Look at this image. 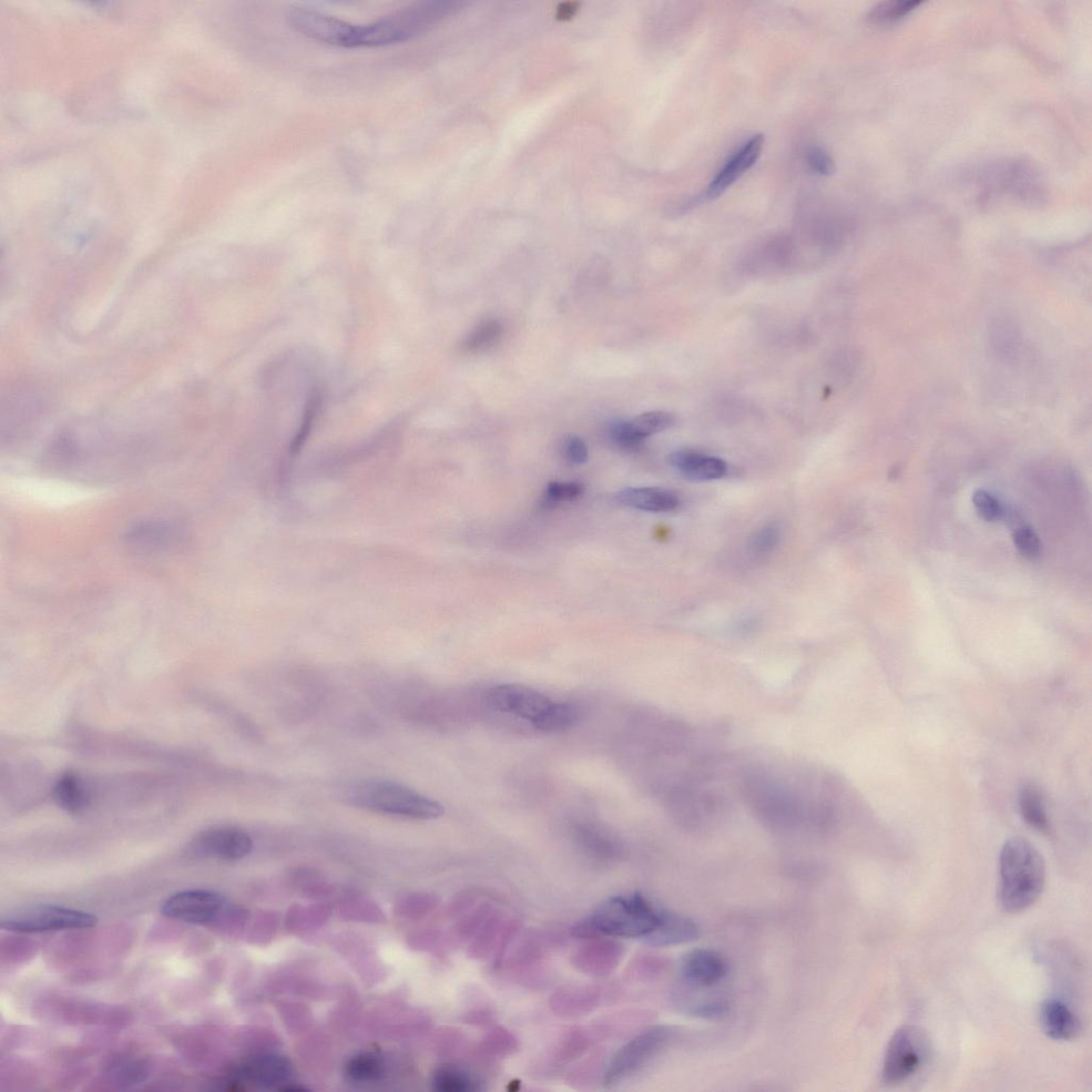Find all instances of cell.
<instances>
[{
	"mask_svg": "<svg viewBox=\"0 0 1092 1092\" xmlns=\"http://www.w3.org/2000/svg\"><path fill=\"white\" fill-rule=\"evenodd\" d=\"M743 795L757 819L775 832L799 828L826 830L834 815L823 803L805 804L787 785L768 774H753L743 785Z\"/></svg>",
	"mask_w": 1092,
	"mask_h": 1092,
	"instance_id": "obj_1",
	"label": "cell"
},
{
	"mask_svg": "<svg viewBox=\"0 0 1092 1092\" xmlns=\"http://www.w3.org/2000/svg\"><path fill=\"white\" fill-rule=\"evenodd\" d=\"M1047 869L1036 847L1022 838L1008 840L999 854V905L1009 913L1025 911L1045 890Z\"/></svg>",
	"mask_w": 1092,
	"mask_h": 1092,
	"instance_id": "obj_2",
	"label": "cell"
},
{
	"mask_svg": "<svg viewBox=\"0 0 1092 1092\" xmlns=\"http://www.w3.org/2000/svg\"><path fill=\"white\" fill-rule=\"evenodd\" d=\"M462 7L457 2H426L406 7L369 25H355L354 47L403 43L431 30Z\"/></svg>",
	"mask_w": 1092,
	"mask_h": 1092,
	"instance_id": "obj_3",
	"label": "cell"
},
{
	"mask_svg": "<svg viewBox=\"0 0 1092 1092\" xmlns=\"http://www.w3.org/2000/svg\"><path fill=\"white\" fill-rule=\"evenodd\" d=\"M661 911L639 894L612 897L580 922L574 935L583 938H648L659 925Z\"/></svg>",
	"mask_w": 1092,
	"mask_h": 1092,
	"instance_id": "obj_4",
	"label": "cell"
},
{
	"mask_svg": "<svg viewBox=\"0 0 1092 1092\" xmlns=\"http://www.w3.org/2000/svg\"><path fill=\"white\" fill-rule=\"evenodd\" d=\"M349 796L358 808L407 820L434 821L445 813L440 802L392 781H361L353 785Z\"/></svg>",
	"mask_w": 1092,
	"mask_h": 1092,
	"instance_id": "obj_5",
	"label": "cell"
},
{
	"mask_svg": "<svg viewBox=\"0 0 1092 1092\" xmlns=\"http://www.w3.org/2000/svg\"><path fill=\"white\" fill-rule=\"evenodd\" d=\"M932 1056L931 1039L916 1025H906L892 1036L882 1066V1080L887 1086L906 1083L921 1073Z\"/></svg>",
	"mask_w": 1092,
	"mask_h": 1092,
	"instance_id": "obj_6",
	"label": "cell"
},
{
	"mask_svg": "<svg viewBox=\"0 0 1092 1092\" xmlns=\"http://www.w3.org/2000/svg\"><path fill=\"white\" fill-rule=\"evenodd\" d=\"M98 917L86 911L54 905L24 908L4 917L3 930L17 934H42L87 930L96 926Z\"/></svg>",
	"mask_w": 1092,
	"mask_h": 1092,
	"instance_id": "obj_7",
	"label": "cell"
},
{
	"mask_svg": "<svg viewBox=\"0 0 1092 1092\" xmlns=\"http://www.w3.org/2000/svg\"><path fill=\"white\" fill-rule=\"evenodd\" d=\"M672 1037L673 1032L670 1027L658 1026L632 1039L611 1061L607 1073L608 1083H615L646 1066L663 1048H666Z\"/></svg>",
	"mask_w": 1092,
	"mask_h": 1092,
	"instance_id": "obj_8",
	"label": "cell"
},
{
	"mask_svg": "<svg viewBox=\"0 0 1092 1092\" xmlns=\"http://www.w3.org/2000/svg\"><path fill=\"white\" fill-rule=\"evenodd\" d=\"M226 901L222 895L207 890H185L170 895L161 904L160 912L171 920L195 925L216 921Z\"/></svg>",
	"mask_w": 1092,
	"mask_h": 1092,
	"instance_id": "obj_9",
	"label": "cell"
},
{
	"mask_svg": "<svg viewBox=\"0 0 1092 1092\" xmlns=\"http://www.w3.org/2000/svg\"><path fill=\"white\" fill-rule=\"evenodd\" d=\"M289 23L301 35L325 44L352 48L355 25L308 8H294Z\"/></svg>",
	"mask_w": 1092,
	"mask_h": 1092,
	"instance_id": "obj_10",
	"label": "cell"
},
{
	"mask_svg": "<svg viewBox=\"0 0 1092 1092\" xmlns=\"http://www.w3.org/2000/svg\"><path fill=\"white\" fill-rule=\"evenodd\" d=\"M191 850L203 858L238 861L251 854L253 841L246 831L238 826H217L198 835L191 844Z\"/></svg>",
	"mask_w": 1092,
	"mask_h": 1092,
	"instance_id": "obj_11",
	"label": "cell"
},
{
	"mask_svg": "<svg viewBox=\"0 0 1092 1092\" xmlns=\"http://www.w3.org/2000/svg\"><path fill=\"white\" fill-rule=\"evenodd\" d=\"M489 703L497 712L513 714L533 723L553 701L536 689L519 684H505L490 691Z\"/></svg>",
	"mask_w": 1092,
	"mask_h": 1092,
	"instance_id": "obj_12",
	"label": "cell"
},
{
	"mask_svg": "<svg viewBox=\"0 0 1092 1092\" xmlns=\"http://www.w3.org/2000/svg\"><path fill=\"white\" fill-rule=\"evenodd\" d=\"M764 142L763 135H755L735 152L724 163L717 176L713 179L707 190L699 197L698 202L715 200L732 187L744 173L757 163L762 154Z\"/></svg>",
	"mask_w": 1092,
	"mask_h": 1092,
	"instance_id": "obj_13",
	"label": "cell"
},
{
	"mask_svg": "<svg viewBox=\"0 0 1092 1092\" xmlns=\"http://www.w3.org/2000/svg\"><path fill=\"white\" fill-rule=\"evenodd\" d=\"M291 1075L292 1066L287 1059L277 1055H262L244 1061L235 1070L233 1078L239 1083L270 1087L288 1080Z\"/></svg>",
	"mask_w": 1092,
	"mask_h": 1092,
	"instance_id": "obj_14",
	"label": "cell"
},
{
	"mask_svg": "<svg viewBox=\"0 0 1092 1092\" xmlns=\"http://www.w3.org/2000/svg\"><path fill=\"white\" fill-rule=\"evenodd\" d=\"M683 973L692 985L710 988L723 981L728 966L720 954L710 949H697L684 959Z\"/></svg>",
	"mask_w": 1092,
	"mask_h": 1092,
	"instance_id": "obj_15",
	"label": "cell"
},
{
	"mask_svg": "<svg viewBox=\"0 0 1092 1092\" xmlns=\"http://www.w3.org/2000/svg\"><path fill=\"white\" fill-rule=\"evenodd\" d=\"M669 462L688 481L697 483L717 481L728 472V465L722 459L688 449L673 453Z\"/></svg>",
	"mask_w": 1092,
	"mask_h": 1092,
	"instance_id": "obj_16",
	"label": "cell"
},
{
	"mask_svg": "<svg viewBox=\"0 0 1092 1092\" xmlns=\"http://www.w3.org/2000/svg\"><path fill=\"white\" fill-rule=\"evenodd\" d=\"M1039 1022L1048 1037L1058 1041L1074 1040L1081 1030L1078 1016L1055 998H1049L1040 1006Z\"/></svg>",
	"mask_w": 1092,
	"mask_h": 1092,
	"instance_id": "obj_17",
	"label": "cell"
},
{
	"mask_svg": "<svg viewBox=\"0 0 1092 1092\" xmlns=\"http://www.w3.org/2000/svg\"><path fill=\"white\" fill-rule=\"evenodd\" d=\"M615 498L622 506L656 514L673 512L680 505L677 493L660 488H627Z\"/></svg>",
	"mask_w": 1092,
	"mask_h": 1092,
	"instance_id": "obj_18",
	"label": "cell"
},
{
	"mask_svg": "<svg viewBox=\"0 0 1092 1092\" xmlns=\"http://www.w3.org/2000/svg\"><path fill=\"white\" fill-rule=\"evenodd\" d=\"M700 930L695 922L687 917L661 911L659 925L649 937L655 945H675L697 940Z\"/></svg>",
	"mask_w": 1092,
	"mask_h": 1092,
	"instance_id": "obj_19",
	"label": "cell"
},
{
	"mask_svg": "<svg viewBox=\"0 0 1092 1092\" xmlns=\"http://www.w3.org/2000/svg\"><path fill=\"white\" fill-rule=\"evenodd\" d=\"M1019 809L1024 822L1040 833H1049L1050 823L1043 791L1038 785L1026 782L1019 789Z\"/></svg>",
	"mask_w": 1092,
	"mask_h": 1092,
	"instance_id": "obj_20",
	"label": "cell"
},
{
	"mask_svg": "<svg viewBox=\"0 0 1092 1092\" xmlns=\"http://www.w3.org/2000/svg\"><path fill=\"white\" fill-rule=\"evenodd\" d=\"M620 949L615 943L597 942L585 946L576 955V965L588 974L604 975L619 962Z\"/></svg>",
	"mask_w": 1092,
	"mask_h": 1092,
	"instance_id": "obj_21",
	"label": "cell"
},
{
	"mask_svg": "<svg viewBox=\"0 0 1092 1092\" xmlns=\"http://www.w3.org/2000/svg\"><path fill=\"white\" fill-rule=\"evenodd\" d=\"M577 842L587 852L603 858L615 855L620 850L616 836L609 832L604 826L595 823H580L575 826Z\"/></svg>",
	"mask_w": 1092,
	"mask_h": 1092,
	"instance_id": "obj_22",
	"label": "cell"
},
{
	"mask_svg": "<svg viewBox=\"0 0 1092 1092\" xmlns=\"http://www.w3.org/2000/svg\"><path fill=\"white\" fill-rule=\"evenodd\" d=\"M54 799L61 809L70 813L85 810L90 798L83 782L73 772L61 775L54 788Z\"/></svg>",
	"mask_w": 1092,
	"mask_h": 1092,
	"instance_id": "obj_23",
	"label": "cell"
},
{
	"mask_svg": "<svg viewBox=\"0 0 1092 1092\" xmlns=\"http://www.w3.org/2000/svg\"><path fill=\"white\" fill-rule=\"evenodd\" d=\"M580 718L581 710L576 704L553 702L543 715L533 722V726L546 733L563 732L576 726Z\"/></svg>",
	"mask_w": 1092,
	"mask_h": 1092,
	"instance_id": "obj_24",
	"label": "cell"
},
{
	"mask_svg": "<svg viewBox=\"0 0 1092 1092\" xmlns=\"http://www.w3.org/2000/svg\"><path fill=\"white\" fill-rule=\"evenodd\" d=\"M503 334V326L497 321H487L477 325L463 343L468 352H483L492 349Z\"/></svg>",
	"mask_w": 1092,
	"mask_h": 1092,
	"instance_id": "obj_25",
	"label": "cell"
},
{
	"mask_svg": "<svg viewBox=\"0 0 1092 1092\" xmlns=\"http://www.w3.org/2000/svg\"><path fill=\"white\" fill-rule=\"evenodd\" d=\"M676 416L666 411H652L641 414L630 421L634 432L644 440L651 435L665 432L676 424Z\"/></svg>",
	"mask_w": 1092,
	"mask_h": 1092,
	"instance_id": "obj_26",
	"label": "cell"
},
{
	"mask_svg": "<svg viewBox=\"0 0 1092 1092\" xmlns=\"http://www.w3.org/2000/svg\"><path fill=\"white\" fill-rule=\"evenodd\" d=\"M383 1070L381 1059L371 1053L356 1055L346 1065L347 1076L356 1081H370L380 1078Z\"/></svg>",
	"mask_w": 1092,
	"mask_h": 1092,
	"instance_id": "obj_27",
	"label": "cell"
},
{
	"mask_svg": "<svg viewBox=\"0 0 1092 1092\" xmlns=\"http://www.w3.org/2000/svg\"><path fill=\"white\" fill-rule=\"evenodd\" d=\"M921 2H905V0H897V2H884L876 5L869 14V19L874 24L886 25L897 22L913 12V10L920 6Z\"/></svg>",
	"mask_w": 1092,
	"mask_h": 1092,
	"instance_id": "obj_28",
	"label": "cell"
},
{
	"mask_svg": "<svg viewBox=\"0 0 1092 1092\" xmlns=\"http://www.w3.org/2000/svg\"><path fill=\"white\" fill-rule=\"evenodd\" d=\"M434 1086L443 1092H464L476 1089V1083L464 1071L455 1067H445L437 1071Z\"/></svg>",
	"mask_w": 1092,
	"mask_h": 1092,
	"instance_id": "obj_29",
	"label": "cell"
},
{
	"mask_svg": "<svg viewBox=\"0 0 1092 1092\" xmlns=\"http://www.w3.org/2000/svg\"><path fill=\"white\" fill-rule=\"evenodd\" d=\"M781 528L777 524H769L758 530L750 539L749 548L754 556H767L778 547L781 541Z\"/></svg>",
	"mask_w": 1092,
	"mask_h": 1092,
	"instance_id": "obj_30",
	"label": "cell"
},
{
	"mask_svg": "<svg viewBox=\"0 0 1092 1092\" xmlns=\"http://www.w3.org/2000/svg\"><path fill=\"white\" fill-rule=\"evenodd\" d=\"M1014 545L1019 553L1029 560H1036L1041 555L1043 544L1035 530L1030 526H1021L1015 530Z\"/></svg>",
	"mask_w": 1092,
	"mask_h": 1092,
	"instance_id": "obj_31",
	"label": "cell"
},
{
	"mask_svg": "<svg viewBox=\"0 0 1092 1092\" xmlns=\"http://www.w3.org/2000/svg\"><path fill=\"white\" fill-rule=\"evenodd\" d=\"M585 492V488L579 483H552L545 492V502L547 505H557L573 502Z\"/></svg>",
	"mask_w": 1092,
	"mask_h": 1092,
	"instance_id": "obj_32",
	"label": "cell"
},
{
	"mask_svg": "<svg viewBox=\"0 0 1092 1092\" xmlns=\"http://www.w3.org/2000/svg\"><path fill=\"white\" fill-rule=\"evenodd\" d=\"M973 505L979 517L986 522H996L1004 514L1001 503L986 490L978 489L973 494Z\"/></svg>",
	"mask_w": 1092,
	"mask_h": 1092,
	"instance_id": "obj_33",
	"label": "cell"
},
{
	"mask_svg": "<svg viewBox=\"0 0 1092 1092\" xmlns=\"http://www.w3.org/2000/svg\"><path fill=\"white\" fill-rule=\"evenodd\" d=\"M610 435L618 446L629 452L638 451L646 441L632 430L630 422H619L612 425Z\"/></svg>",
	"mask_w": 1092,
	"mask_h": 1092,
	"instance_id": "obj_34",
	"label": "cell"
},
{
	"mask_svg": "<svg viewBox=\"0 0 1092 1092\" xmlns=\"http://www.w3.org/2000/svg\"><path fill=\"white\" fill-rule=\"evenodd\" d=\"M805 161L816 175L829 177L835 171L833 158L825 150L813 147L805 153Z\"/></svg>",
	"mask_w": 1092,
	"mask_h": 1092,
	"instance_id": "obj_35",
	"label": "cell"
},
{
	"mask_svg": "<svg viewBox=\"0 0 1092 1092\" xmlns=\"http://www.w3.org/2000/svg\"><path fill=\"white\" fill-rule=\"evenodd\" d=\"M565 456L571 463L584 464L588 462V448L583 440L576 435H569L564 444Z\"/></svg>",
	"mask_w": 1092,
	"mask_h": 1092,
	"instance_id": "obj_36",
	"label": "cell"
},
{
	"mask_svg": "<svg viewBox=\"0 0 1092 1092\" xmlns=\"http://www.w3.org/2000/svg\"><path fill=\"white\" fill-rule=\"evenodd\" d=\"M590 997H591L590 994L588 995L587 993H583V990H581V989L576 990V992H574V990L571 989V990H568V992L563 993V994H559L558 996L555 997L556 998V1007L561 1008L563 1010L564 1009L571 1010V1009H573V1007H574V1009H578V1010L580 1008V1012H581V1009L586 1008V1006L588 1004L590 1005V1003H591Z\"/></svg>",
	"mask_w": 1092,
	"mask_h": 1092,
	"instance_id": "obj_37",
	"label": "cell"
},
{
	"mask_svg": "<svg viewBox=\"0 0 1092 1092\" xmlns=\"http://www.w3.org/2000/svg\"><path fill=\"white\" fill-rule=\"evenodd\" d=\"M485 1044L488 1052L506 1053L515 1048L516 1040L504 1030H498V1032L496 1030L491 1036H489Z\"/></svg>",
	"mask_w": 1092,
	"mask_h": 1092,
	"instance_id": "obj_38",
	"label": "cell"
},
{
	"mask_svg": "<svg viewBox=\"0 0 1092 1092\" xmlns=\"http://www.w3.org/2000/svg\"><path fill=\"white\" fill-rule=\"evenodd\" d=\"M727 1005L721 1002H712L699 1006L695 1014L702 1018L715 1019L720 1018L727 1012Z\"/></svg>",
	"mask_w": 1092,
	"mask_h": 1092,
	"instance_id": "obj_39",
	"label": "cell"
}]
</instances>
